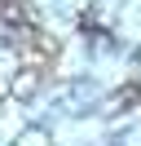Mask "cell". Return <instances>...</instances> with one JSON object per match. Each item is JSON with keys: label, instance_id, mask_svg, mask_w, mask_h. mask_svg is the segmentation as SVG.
I'll return each mask as SVG.
<instances>
[{"label": "cell", "instance_id": "6da1fadb", "mask_svg": "<svg viewBox=\"0 0 141 146\" xmlns=\"http://www.w3.org/2000/svg\"><path fill=\"white\" fill-rule=\"evenodd\" d=\"M0 18L5 22H31V9H26V0H0Z\"/></svg>", "mask_w": 141, "mask_h": 146}]
</instances>
